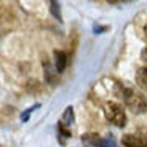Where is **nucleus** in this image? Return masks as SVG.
<instances>
[{"mask_svg": "<svg viewBox=\"0 0 147 147\" xmlns=\"http://www.w3.org/2000/svg\"><path fill=\"white\" fill-rule=\"evenodd\" d=\"M120 98L123 99L125 106L134 115H141L147 112V98L144 94H141V93L134 91L131 88H121Z\"/></svg>", "mask_w": 147, "mask_h": 147, "instance_id": "f257e3e1", "label": "nucleus"}, {"mask_svg": "<svg viewBox=\"0 0 147 147\" xmlns=\"http://www.w3.org/2000/svg\"><path fill=\"white\" fill-rule=\"evenodd\" d=\"M104 115L112 125L123 128L126 125V114L125 109H121L120 104L117 102H106L104 104Z\"/></svg>", "mask_w": 147, "mask_h": 147, "instance_id": "f03ea898", "label": "nucleus"}, {"mask_svg": "<svg viewBox=\"0 0 147 147\" xmlns=\"http://www.w3.org/2000/svg\"><path fill=\"white\" fill-rule=\"evenodd\" d=\"M125 147H147V128H138L136 131L128 133L121 138Z\"/></svg>", "mask_w": 147, "mask_h": 147, "instance_id": "7ed1b4c3", "label": "nucleus"}, {"mask_svg": "<svg viewBox=\"0 0 147 147\" xmlns=\"http://www.w3.org/2000/svg\"><path fill=\"white\" fill-rule=\"evenodd\" d=\"M82 141L86 144H91L94 147H117V144L114 142V139H109V138H101L98 133H88L82 136Z\"/></svg>", "mask_w": 147, "mask_h": 147, "instance_id": "20e7f679", "label": "nucleus"}, {"mask_svg": "<svg viewBox=\"0 0 147 147\" xmlns=\"http://www.w3.org/2000/svg\"><path fill=\"white\" fill-rule=\"evenodd\" d=\"M67 66V53L63 50H56L55 51V69L58 74H63Z\"/></svg>", "mask_w": 147, "mask_h": 147, "instance_id": "39448f33", "label": "nucleus"}, {"mask_svg": "<svg viewBox=\"0 0 147 147\" xmlns=\"http://www.w3.org/2000/svg\"><path fill=\"white\" fill-rule=\"evenodd\" d=\"M75 121V114H74V109L72 107H66V110H64V114H63V117H61V121L59 123H63L64 126H70Z\"/></svg>", "mask_w": 147, "mask_h": 147, "instance_id": "423d86ee", "label": "nucleus"}, {"mask_svg": "<svg viewBox=\"0 0 147 147\" xmlns=\"http://www.w3.org/2000/svg\"><path fill=\"white\" fill-rule=\"evenodd\" d=\"M136 83L141 88L147 90V66L146 67H139L136 72Z\"/></svg>", "mask_w": 147, "mask_h": 147, "instance_id": "0eeeda50", "label": "nucleus"}, {"mask_svg": "<svg viewBox=\"0 0 147 147\" xmlns=\"http://www.w3.org/2000/svg\"><path fill=\"white\" fill-rule=\"evenodd\" d=\"M43 67H45V77H47V80L50 82V83H53V82H55V77L58 75L56 69H53L51 64L48 63V61H43Z\"/></svg>", "mask_w": 147, "mask_h": 147, "instance_id": "6e6552de", "label": "nucleus"}, {"mask_svg": "<svg viewBox=\"0 0 147 147\" xmlns=\"http://www.w3.org/2000/svg\"><path fill=\"white\" fill-rule=\"evenodd\" d=\"M38 107H40V104H35V106L29 107V109H27L26 112H22V114H21V120H22V121H27V118H29V115L32 114V112H34L35 109H38Z\"/></svg>", "mask_w": 147, "mask_h": 147, "instance_id": "1a4fd4ad", "label": "nucleus"}, {"mask_svg": "<svg viewBox=\"0 0 147 147\" xmlns=\"http://www.w3.org/2000/svg\"><path fill=\"white\" fill-rule=\"evenodd\" d=\"M93 29H94L96 34H101L102 30H107V26H98V24H94V27H93Z\"/></svg>", "mask_w": 147, "mask_h": 147, "instance_id": "9d476101", "label": "nucleus"}, {"mask_svg": "<svg viewBox=\"0 0 147 147\" xmlns=\"http://www.w3.org/2000/svg\"><path fill=\"white\" fill-rule=\"evenodd\" d=\"M141 59H142L144 63H147V48H144L142 51H141Z\"/></svg>", "mask_w": 147, "mask_h": 147, "instance_id": "9b49d317", "label": "nucleus"}, {"mask_svg": "<svg viewBox=\"0 0 147 147\" xmlns=\"http://www.w3.org/2000/svg\"><path fill=\"white\" fill-rule=\"evenodd\" d=\"M109 3H121V2H126V0H107Z\"/></svg>", "mask_w": 147, "mask_h": 147, "instance_id": "f8f14e48", "label": "nucleus"}, {"mask_svg": "<svg viewBox=\"0 0 147 147\" xmlns=\"http://www.w3.org/2000/svg\"><path fill=\"white\" fill-rule=\"evenodd\" d=\"M144 38H146V42H147V24L144 26Z\"/></svg>", "mask_w": 147, "mask_h": 147, "instance_id": "ddd939ff", "label": "nucleus"}]
</instances>
